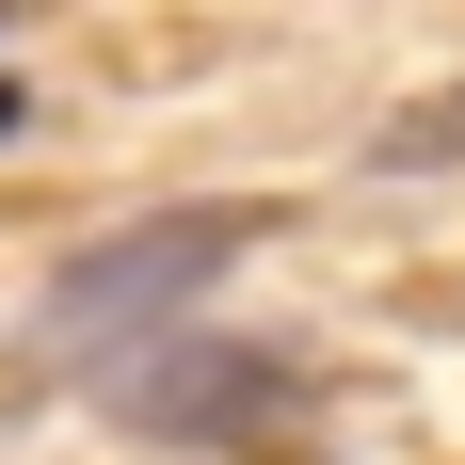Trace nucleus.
<instances>
[{
	"label": "nucleus",
	"mask_w": 465,
	"mask_h": 465,
	"mask_svg": "<svg viewBox=\"0 0 465 465\" xmlns=\"http://www.w3.org/2000/svg\"><path fill=\"white\" fill-rule=\"evenodd\" d=\"M16 129H33V113H16V81H0V144H16Z\"/></svg>",
	"instance_id": "obj_3"
},
{
	"label": "nucleus",
	"mask_w": 465,
	"mask_h": 465,
	"mask_svg": "<svg viewBox=\"0 0 465 465\" xmlns=\"http://www.w3.org/2000/svg\"><path fill=\"white\" fill-rule=\"evenodd\" d=\"M289 353H225V337H177V353H144V370H113V418L144 433H273V450H305V401H289Z\"/></svg>",
	"instance_id": "obj_2"
},
{
	"label": "nucleus",
	"mask_w": 465,
	"mask_h": 465,
	"mask_svg": "<svg viewBox=\"0 0 465 465\" xmlns=\"http://www.w3.org/2000/svg\"><path fill=\"white\" fill-rule=\"evenodd\" d=\"M241 241H257V209H144V225L81 241L33 289V322H16V385H113L144 353H177V322L225 289Z\"/></svg>",
	"instance_id": "obj_1"
}]
</instances>
